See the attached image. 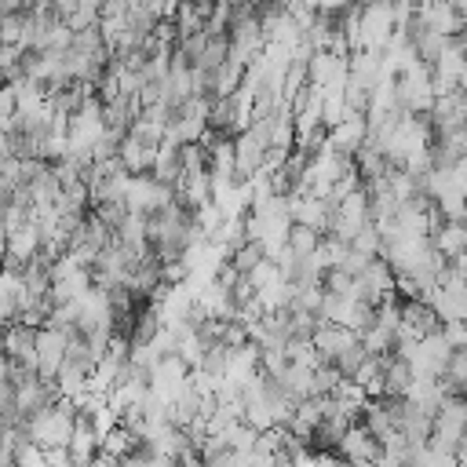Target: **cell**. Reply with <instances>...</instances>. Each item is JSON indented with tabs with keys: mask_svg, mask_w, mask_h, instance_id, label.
Listing matches in <instances>:
<instances>
[{
	"mask_svg": "<svg viewBox=\"0 0 467 467\" xmlns=\"http://www.w3.org/2000/svg\"><path fill=\"white\" fill-rule=\"evenodd\" d=\"M73 427H77V409H73V401H66V398H58L51 409H44L40 416H33V420L26 423L29 441H33L40 452L66 449V441H69Z\"/></svg>",
	"mask_w": 467,
	"mask_h": 467,
	"instance_id": "1",
	"label": "cell"
},
{
	"mask_svg": "<svg viewBox=\"0 0 467 467\" xmlns=\"http://www.w3.org/2000/svg\"><path fill=\"white\" fill-rule=\"evenodd\" d=\"M55 401H58V390H55L51 379L33 376V379H26L22 387H15V412H18L22 423H29L33 416H40V412L51 409Z\"/></svg>",
	"mask_w": 467,
	"mask_h": 467,
	"instance_id": "2",
	"label": "cell"
},
{
	"mask_svg": "<svg viewBox=\"0 0 467 467\" xmlns=\"http://www.w3.org/2000/svg\"><path fill=\"white\" fill-rule=\"evenodd\" d=\"M33 354H36V376L40 379H55L62 361H66V336L55 332V328H36Z\"/></svg>",
	"mask_w": 467,
	"mask_h": 467,
	"instance_id": "3",
	"label": "cell"
},
{
	"mask_svg": "<svg viewBox=\"0 0 467 467\" xmlns=\"http://www.w3.org/2000/svg\"><path fill=\"white\" fill-rule=\"evenodd\" d=\"M368 139V128H365V113H347L336 128H328V150L339 153V157H354Z\"/></svg>",
	"mask_w": 467,
	"mask_h": 467,
	"instance_id": "4",
	"label": "cell"
},
{
	"mask_svg": "<svg viewBox=\"0 0 467 467\" xmlns=\"http://www.w3.org/2000/svg\"><path fill=\"white\" fill-rule=\"evenodd\" d=\"M336 452L343 456V463H372V460L379 456V445H376V438H368L358 423H350V427L343 431V438L336 441Z\"/></svg>",
	"mask_w": 467,
	"mask_h": 467,
	"instance_id": "5",
	"label": "cell"
},
{
	"mask_svg": "<svg viewBox=\"0 0 467 467\" xmlns=\"http://www.w3.org/2000/svg\"><path fill=\"white\" fill-rule=\"evenodd\" d=\"M33 328L26 325H7L4 336H0V350L7 354V361H18V365H29L36 372V354H33Z\"/></svg>",
	"mask_w": 467,
	"mask_h": 467,
	"instance_id": "6",
	"label": "cell"
},
{
	"mask_svg": "<svg viewBox=\"0 0 467 467\" xmlns=\"http://www.w3.org/2000/svg\"><path fill=\"white\" fill-rule=\"evenodd\" d=\"M255 372H259V350H255L252 343H244V347H237V350H226V376H223V379L244 387V383L255 379Z\"/></svg>",
	"mask_w": 467,
	"mask_h": 467,
	"instance_id": "7",
	"label": "cell"
},
{
	"mask_svg": "<svg viewBox=\"0 0 467 467\" xmlns=\"http://www.w3.org/2000/svg\"><path fill=\"white\" fill-rule=\"evenodd\" d=\"M66 456H69L73 467H91V460L99 456V438H95V431L88 423H77L73 427V434L66 441Z\"/></svg>",
	"mask_w": 467,
	"mask_h": 467,
	"instance_id": "8",
	"label": "cell"
},
{
	"mask_svg": "<svg viewBox=\"0 0 467 467\" xmlns=\"http://www.w3.org/2000/svg\"><path fill=\"white\" fill-rule=\"evenodd\" d=\"M317 244H321V234H314V230H306V226H288V234H285V248L296 255V259H310L314 252H317Z\"/></svg>",
	"mask_w": 467,
	"mask_h": 467,
	"instance_id": "9",
	"label": "cell"
},
{
	"mask_svg": "<svg viewBox=\"0 0 467 467\" xmlns=\"http://www.w3.org/2000/svg\"><path fill=\"white\" fill-rule=\"evenodd\" d=\"M350 248L361 252L365 259H379V252H383V237H379V230H376L372 223H365V226L350 237Z\"/></svg>",
	"mask_w": 467,
	"mask_h": 467,
	"instance_id": "10",
	"label": "cell"
},
{
	"mask_svg": "<svg viewBox=\"0 0 467 467\" xmlns=\"http://www.w3.org/2000/svg\"><path fill=\"white\" fill-rule=\"evenodd\" d=\"M244 281H248V288L259 296V292H266L270 285H277L281 277H277V266H274L270 259H259V263H255V266L244 274Z\"/></svg>",
	"mask_w": 467,
	"mask_h": 467,
	"instance_id": "11",
	"label": "cell"
},
{
	"mask_svg": "<svg viewBox=\"0 0 467 467\" xmlns=\"http://www.w3.org/2000/svg\"><path fill=\"white\" fill-rule=\"evenodd\" d=\"M259 259H266V255H263V248H259L255 241H248V244H241V248H237V252H234L226 263L234 266V274H237V277H244V274H248V270H252Z\"/></svg>",
	"mask_w": 467,
	"mask_h": 467,
	"instance_id": "12",
	"label": "cell"
},
{
	"mask_svg": "<svg viewBox=\"0 0 467 467\" xmlns=\"http://www.w3.org/2000/svg\"><path fill=\"white\" fill-rule=\"evenodd\" d=\"M441 339L449 343V350H463V343H467L463 321H445V325H441Z\"/></svg>",
	"mask_w": 467,
	"mask_h": 467,
	"instance_id": "13",
	"label": "cell"
},
{
	"mask_svg": "<svg viewBox=\"0 0 467 467\" xmlns=\"http://www.w3.org/2000/svg\"><path fill=\"white\" fill-rule=\"evenodd\" d=\"M7 368H11V361H7V354L0 350V383H7Z\"/></svg>",
	"mask_w": 467,
	"mask_h": 467,
	"instance_id": "14",
	"label": "cell"
},
{
	"mask_svg": "<svg viewBox=\"0 0 467 467\" xmlns=\"http://www.w3.org/2000/svg\"><path fill=\"white\" fill-rule=\"evenodd\" d=\"M171 467H175V463H171Z\"/></svg>",
	"mask_w": 467,
	"mask_h": 467,
	"instance_id": "15",
	"label": "cell"
}]
</instances>
